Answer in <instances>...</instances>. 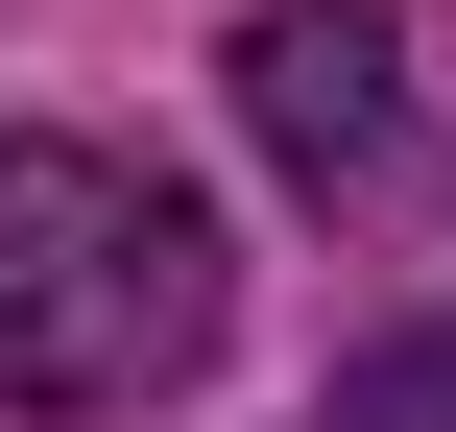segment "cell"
<instances>
[{"label":"cell","mask_w":456,"mask_h":432,"mask_svg":"<svg viewBox=\"0 0 456 432\" xmlns=\"http://www.w3.org/2000/svg\"><path fill=\"white\" fill-rule=\"evenodd\" d=\"M216 216L144 168V144H72V120H24L0 144V409L96 432V409H168L192 361H216Z\"/></svg>","instance_id":"cell-1"},{"label":"cell","mask_w":456,"mask_h":432,"mask_svg":"<svg viewBox=\"0 0 456 432\" xmlns=\"http://www.w3.org/2000/svg\"><path fill=\"white\" fill-rule=\"evenodd\" d=\"M240 120H265V168H289V192H337V216H409V192H433L385 0H265V24H240Z\"/></svg>","instance_id":"cell-2"},{"label":"cell","mask_w":456,"mask_h":432,"mask_svg":"<svg viewBox=\"0 0 456 432\" xmlns=\"http://www.w3.org/2000/svg\"><path fill=\"white\" fill-rule=\"evenodd\" d=\"M313 432H456V313H409V337H361Z\"/></svg>","instance_id":"cell-3"}]
</instances>
